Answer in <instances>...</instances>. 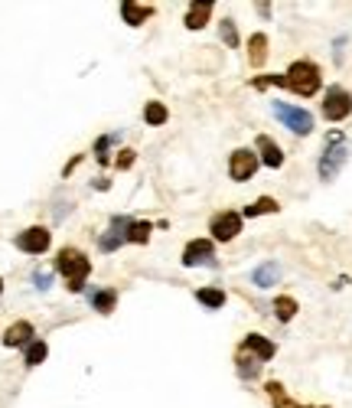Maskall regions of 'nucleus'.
Returning a JSON list of instances; mask_svg holds the SVG:
<instances>
[{"label":"nucleus","mask_w":352,"mask_h":408,"mask_svg":"<svg viewBox=\"0 0 352 408\" xmlns=\"http://www.w3.org/2000/svg\"><path fill=\"white\" fill-rule=\"evenodd\" d=\"M56 268L66 277L69 291H82L85 281H88V271H92V262H88V255L78 252V248H62V252L56 255Z\"/></svg>","instance_id":"1"},{"label":"nucleus","mask_w":352,"mask_h":408,"mask_svg":"<svg viewBox=\"0 0 352 408\" xmlns=\"http://www.w3.org/2000/svg\"><path fill=\"white\" fill-rule=\"evenodd\" d=\"M346 157H349V144H346L343 134H326V147H323L320 154V180L329 183V180H336V173L343 170Z\"/></svg>","instance_id":"2"},{"label":"nucleus","mask_w":352,"mask_h":408,"mask_svg":"<svg viewBox=\"0 0 352 408\" xmlns=\"http://www.w3.org/2000/svg\"><path fill=\"white\" fill-rule=\"evenodd\" d=\"M284 78H287V88H291V92H297V95H304V98H310V95L320 92V82H323L320 69H316L314 62H306V59L294 62Z\"/></svg>","instance_id":"3"},{"label":"nucleus","mask_w":352,"mask_h":408,"mask_svg":"<svg viewBox=\"0 0 352 408\" xmlns=\"http://www.w3.org/2000/svg\"><path fill=\"white\" fill-rule=\"evenodd\" d=\"M274 118L281 124H287L294 134L306 138V134L314 131V115L304 108H294V105H284V101H274Z\"/></svg>","instance_id":"4"},{"label":"nucleus","mask_w":352,"mask_h":408,"mask_svg":"<svg viewBox=\"0 0 352 408\" xmlns=\"http://www.w3.org/2000/svg\"><path fill=\"white\" fill-rule=\"evenodd\" d=\"M352 115V95L346 92L343 85H333L323 98V118L326 121H343V118Z\"/></svg>","instance_id":"5"},{"label":"nucleus","mask_w":352,"mask_h":408,"mask_svg":"<svg viewBox=\"0 0 352 408\" xmlns=\"http://www.w3.org/2000/svg\"><path fill=\"white\" fill-rule=\"evenodd\" d=\"M14 242H16V248L26 255H43L49 248V242H53V235H49L46 225H30V229H24Z\"/></svg>","instance_id":"6"},{"label":"nucleus","mask_w":352,"mask_h":408,"mask_svg":"<svg viewBox=\"0 0 352 408\" xmlns=\"http://www.w3.org/2000/svg\"><path fill=\"white\" fill-rule=\"evenodd\" d=\"M254 170H258V157H254V151H248V147H238L235 154L229 157V177L235 180V183L252 180Z\"/></svg>","instance_id":"7"},{"label":"nucleus","mask_w":352,"mask_h":408,"mask_svg":"<svg viewBox=\"0 0 352 408\" xmlns=\"http://www.w3.org/2000/svg\"><path fill=\"white\" fill-rule=\"evenodd\" d=\"M242 232V213H219L212 219V239L215 242H232Z\"/></svg>","instance_id":"8"},{"label":"nucleus","mask_w":352,"mask_h":408,"mask_svg":"<svg viewBox=\"0 0 352 408\" xmlns=\"http://www.w3.org/2000/svg\"><path fill=\"white\" fill-rule=\"evenodd\" d=\"M212 255H215V245L206 239H192L183 252V265L192 268V265H212Z\"/></svg>","instance_id":"9"},{"label":"nucleus","mask_w":352,"mask_h":408,"mask_svg":"<svg viewBox=\"0 0 352 408\" xmlns=\"http://www.w3.org/2000/svg\"><path fill=\"white\" fill-rule=\"evenodd\" d=\"M242 350H248V353H252L258 362L274 359V353H277L274 343H271L268 337H261V333H248V337L242 340Z\"/></svg>","instance_id":"10"},{"label":"nucleus","mask_w":352,"mask_h":408,"mask_svg":"<svg viewBox=\"0 0 352 408\" xmlns=\"http://www.w3.org/2000/svg\"><path fill=\"white\" fill-rule=\"evenodd\" d=\"M134 223V219H124V216H115L111 219V232H105L98 239V245H101V252H115L118 245H121L124 239H128V225Z\"/></svg>","instance_id":"11"},{"label":"nucleus","mask_w":352,"mask_h":408,"mask_svg":"<svg viewBox=\"0 0 352 408\" xmlns=\"http://www.w3.org/2000/svg\"><path fill=\"white\" fill-rule=\"evenodd\" d=\"M30 343H33V324L30 320H16V324L4 333V347H10V350L30 347Z\"/></svg>","instance_id":"12"},{"label":"nucleus","mask_w":352,"mask_h":408,"mask_svg":"<svg viewBox=\"0 0 352 408\" xmlns=\"http://www.w3.org/2000/svg\"><path fill=\"white\" fill-rule=\"evenodd\" d=\"M258 154H261V163H264V167H271V170L284 167V154H281V147H277L274 141L268 138V134H261V138H258Z\"/></svg>","instance_id":"13"},{"label":"nucleus","mask_w":352,"mask_h":408,"mask_svg":"<svg viewBox=\"0 0 352 408\" xmlns=\"http://www.w3.org/2000/svg\"><path fill=\"white\" fill-rule=\"evenodd\" d=\"M252 281L258 287H274L277 281H281V265H277V262L258 265V268H254V275H252Z\"/></svg>","instance_id":"14"},{"label":"nucleus","mask_w":352,"mask_h":408,"mask_svg":"<svg viewBox=\"0 0 352 408\" xmlns=\"http://www.w3.org/2000/svg\"><path fill=\"white\" fill-rule=\"evenodd\" d=\"M212 7L215 4H192L190 7V14H186V26H190V30H202V26L209 24V16H212Z\"/></svg>","instance_id":"15"},{"label":"nucleus","mask_w":352,"mask_h":408,"mask_svg":"<svg viewBox=\"0 0 352 408\" xmlns=\"http://www.w3.org/2000/svg\"><path fill=\"white\" fill-rule=\"evenodd\" d=\"M150 14H153V7H144V4H134V0L121 4V16H124V24H130V26H140Z\"/></svg>","instance_id":"16"},{"label":"nucleus","mask_w":352,"mask_h":408,"mask_svg":"<svg viewBox=\"0 0 352 408\" xmlns=\"http://www.w3.org/2000/svg\"><path fill=\"white\" fill-rule=\"evenodd\" d=\"M248 59H252V66H264L268 62V36L264 33H254L248 39Z\"/></svg>","instance_id":"17"},{"label":"nucleus","mask_w":352,"mask_h":408,"mask_svg":"<svg viewBox=\"0 0 352 408\" xmlns=\"http://www.w3.org/2000/svg\"><path fill=\"white\" fill-rule=\"evenodd\" d=\"M92 307L98 310V314H111L115 310V304H118V294L111 291V287H101V291H92Z\"/></svg>","instance_id":"18"},{"label":"nucleus","mask_w":352,"mask_h":408,"mask_svg":"<svg viewBox=\"0 0 352 408\" xmlns=\"http://www.w3.org/2000/svg\"><path fill=\"white\" fill-rule=\"evenodd\" d=\"M274 314H277V320H281V324L294 320V317H297V300L287 297V294H281V297L274 300Z\"/></svg>","instance_id":"19"},{"label":"nucleus","mask_w":352,"mask_h":408,"mask_svg":"<svg viewBox=\"0 0 352 408\" xmlns=\"http://www.w3.org/2000/svg\"><path fill=\"white\" fill-rule=\"evenodd\" d=\"M235 362H238V372H242V379H254V376H258V359H254V356L248 353V350L238 347Z\"/></svg>","instance_id":"20"},{"label":"nucleus","mask_w":352,"mask_h":408,"mask_svg":"<svg viewBox=\"0 0 352 408\" xmlns=\"http://www.w3.org/2000/svg\"><path fill=\"white\" fill-rule=\"evenodd\" d=\"M147 239H150V223H147V219H134V223L128 225V242L144 245Z\"/></svg>","instance_id":"21"},{"label":"nucleus","mask_w":352,"mask_h":408,"mask_svg":"<svg viewBox=\"0 0 352 408\" xmlns=\"http://www.w3.org/2000/svg\"><path fill=\"white\" fill-rule=\"evenodd\" d=\"M277 200H271V196H261V200H254L252 206H245V213L242 216H264V213H277Z\"/></svg>","instance_id":"22"},{"label":"nucleus","mask_w":352,"mask_h":408,"mask_svg":"<svg viewBox=\"0 0 352 408\" xmlns=\"http://www.w3.org/2000/svg\"><path fill=\"white\" fill-rule=\"evenodd\" d=\"M196 300L215 310V307H222V304H225V294L219 291V287H200V291H196Z\"/></svg>","instance_id":"23"},{"label":"nucleus","mask_w":352,"mask_h":408,"mask_svg":"<svg viewBox=\"0 0 352 408\" xmlns=\"http://www.w3.org/2000/svg\"><path fill=\"white\" fill-rule=\"evenodd\" d=\"M268 392L274 395V408H310V405H297V402H291L287 399V392H284V385L281 382H268Z\"/></svg>","instance_id":"24"},{"label":"nucleus","mask_w":352,"mask_h":408,"mask_svg":"<svg viewBox=\"0 0 352 408\" xmlns=\"http://www.w3.org/2000/svg\"><path fill=\"white\" fill-rule=\"evenodd\" d=\"M170 111L163 108L160 101H147V108H144V121L147 124H167Z\"/></svg>","instance_id":"25"},{"label":"nucleus","mask_w":352,"mask_h":408,"mask_svg":"<svg viewBox=\"0 0 352 408\" xmlns=\"http://www.w3.org/2000/svg\"><path fill=\"white\" fill-rule=\"evenodd\" d=\"M49 356V347L43 340H33L30 347H26V366H39V362Z\"/></svg>","instance_id":"26"},{"label":"nucleus","mask_w":352,"mask_h":408,"mask_svg":"<svg viewBox=\"0 0 352 408\" xmlns=\"http://www.w3.org/2000/svg\"><path fill=\"white\" fill-rule=\"evenodd\" d=\"M219 30H222V43L229 49H235L238 46V33H235V24H232V20H222V26H219Z\"/></svg>","instance_id":"27"},{"label":"nucleus","mask_w":352,"mask_h":408,"mask_svg":"<svg viewBox=\"0 0 352 408\" xmlns=\"http://www.w3.org/2000/svg\"><path fill=\"white\" fill-rule=\"evenodd\" d=\"M252 85L254 88H271V85H284V88H287V78L284 76H258V78H252Z\"/></svg>","instance_id":"28"},{"label":"nucleus","mask_w":352,"mask_h":408,"mask_svg":"<svg viewBox=\"0 0 352 408\" xmlns=\"http://www.w3.org/2000/svg\"><path fill=\"white\" fill-rule=\"evenodd\" d=\"M33 285H36V291H49V287H53V275L36 271V275H33Z\"/></svg>","instance_id":"29"},{"label":"nucleus","mask_w":352,"mask_h":408,"mask_svg":"<svg viewBox=\"0 0 352 408\" xmlns=\"http://www.w3.org/2000/svg\"><path fill=\"white\" fill-rule=\"evenodd\" d=\"M130 163H134V151H121V154H118V163L115 167H121V170H128Z\"/></svg>","instance_id":"30"},{"label":"nucleus","mask_w":352,"mask_h":408,"mask_svg":"<svg viewBox=\"0 0 352 408\" xmlns=\"http://www.w3.org/2000/svg\"><path fill=\"white\" fill-rule=\"evenodd\" d=\"M0 294H4V277H0Z\"/></svg>","instance_id":"31"}]
</instances>
